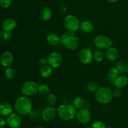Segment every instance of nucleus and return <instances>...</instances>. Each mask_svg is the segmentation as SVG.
<instances>
[{
	"instance_id": "f257e3e1",
	"label": "nucleus",
	"mask_w": 128,
	"mask_h": 128,
	"mask_svg": "<svg viewBox=\"0 0 128 128\" xmlns=\"http://www.w3.org/2000/svg\"><path fill=\"white\" fill-rule=\"evenodd\" d=\"M60 43L67 50L73 51L80 46V39L74 32L67 31L61 36Z\"/></svg>"
},
{
	"instance_id": "f03ea898",
	"label": "nucleus",
	"mask_w": 128,
	"mask_h": 128,
	"mask_svg": "<svg viewBox=\"0 0 128 128\" xmlns=\"http://www.w3.org/2000/svg\"><path fill=\"white\" fill-rule=\"evenodd\" d=\"M14 108L18 114L22 116L28 115L32 111V102L28 96H20L16 99L14 104Z\"/></svg>"
},
{
	"instance_id": "7ed1b4c3",
	"label": "nucleus",
	"mask_w": 128,
	"mask_h": 128,
	"mask_svg": "<svg viewBox=\"0 0 128 128\" xmlns=\"http://www.w3.org/2000/svg\"><path fill=\"white\" fill-rule=\"evenodd\" d=\"M58 115L64 121H71L76 116V109L72 104H62L57 108Z\"/></svg>"
},
{
	"instance_id": "20e7f679",
	"label": "nucleus",
	"mask_w": 128,
	"mask_h": 128,
	"mask_svg": "<svg viewBox=\"0 0 128 128\" xmlns=\"http://www.w3.org/2000/svg\"><path fill=\"white\" fill-rule=\"evenodd\" d=\"M95 98L99 103L104 105L108 104L113 100V92L110 88L101 86L95 92Z\"/></svg>"
},
{
	"instance_id": "39448f33",
	"label": "nucleus",
	"mask_w": 128,
	"mask_h": 128,
	"mask_svg": "<svg viewBox=\"0 0 128 128\" xmlns=\"http://www.w3.org/2000/svg\"><path fill=\"white\" fill-rule=\"evenodd\" d=\"M63 24L67 31L75 32L80 29L81 22L79 19L74 15L68 14L64 19Z\"/></svg>"
},
{
	"instance_id": "423d86ee",
	"label": "nucleus",
	"mask_w": 128,
	"mask_h": 128,
	"mask_svg": "<svg viewBox=\"0 0 128 128\" xmlns=\"http://www.w3.org/2000/svg\"><path fill=\"white\" fill-rule=\"evenodd\" d=\"M93 43L96 48L101 50H106L112 46V41L108 36L98 35L94 38Z\"/></svg>"
},
{
	"instance_id": "0eeeda50",
	"label": "nucleus",
	"mask_w": 128,
	"mask_h": 128,
	"mask_svg": "<svg viewBox=\"0 0 128 128\" xmlns=\"http://www.w3.org/2000/svg\"><path fill=\"white\" fill-rule=\"evenodd\" d=\"M38 83L35 81H26L21 86V92L24 96L30 97L35 95L38 92Z\"/></svg>"
},
{
	"instance_id": "6e6552de",
	"label": "nucleus",
	"mask_w": 128,
	"mask_h": 128,
	"mask_svg": "<svg viewBox=\"0 0 128 128\" xmlns=\"http://www.w3.org/2000/svg\"><path fill=\"white\" fill-rule=\"evenodd\" d=\"M76 118L80 123L82 124H88L91 120V111L87 108L79 109L76 112Z\"/></svg>"
},
{
	"instance_id": "1a4fd4ad",
	"label": "nucleus",
	"mask_w": 128,
	"mask_h": 128,
	"mask_svg": "<svg viewBox=\"0 0 128 128\" xmlns=\"http://www.w3.org/2000/svg\"><path fill=\"white\" fill-rule=\"evenodd\" d=\"M48 64L52 68H57L60 67L62 62V56L60 52L54 51L48 57Z\"/></svg>"
},
{
	"instance_id": "9d476101",
	"label": "nucleus",
	"mask_w": 128,
	"mask_h": 128,
	"mask_svg": "<svg viewBox=\"0 0 128 128\" xmlns=\"http://www.w3.org/2000/svg\"><path fill=\"white\" fill-rule=\"evenodd\" d=\"M78 59L83 64H89L93 60V52L90 48H84L80 51Z\"/></svg>"
},
{
	"instance_id": "9b49d317",
	"label": "nucleus",
	"mask_w": 128,
	"mask_h": 128,
	"mask_svg": "<svg viewBox=\"0 0 128 128\" xmlns=\"http://www.w3.org/2000/svg\"><path fill=\"white\" fill-rule=\"evenodd\" d=\"M58 115L57 109L52 106H48L42 111V119L46 122H51Z\"/></svg>"
},
{
	"instance_id": "f8f14e48",
	"label": "nucleus",
	"mask_w": 128,
	"mask_h": 128,
	"mask_svg": "<svg viewBox=\"0 0 128 128\" xmlns=\"http://www.w3.org/2000/svg\"><path fill=\"white\" fill-rule=\"evenodd\" d=\"M6 123L10 128H19L22 124V120L20 114L18 113H12L8 116Z\"/></svg>"
},
{
	"instance_id": "ddd939ff",
	"label": "nucleus",
	"mask_w": 128,
	"mask_h": 128,
	"mask_svg": "<svg viewBox=\"0 0 128 128\" xmlns=\"http://www.w3.org/2000/svg\"><path fill=\"white\" fill-rule=\"evenodd\" d=\"M14 61V57L10 51H5L2 54L0 59V62L2 66L9 68L12 65Z\"/></svg>"
},
{
	"instance_id": "4468645a",
	"label": "nucleus",
	"mask_w": 128,
	"mask_h": 128,
	"mask_svg": "<svg viewBox=\"0 0 128 128\" xmlns=\"http://www.w3.org/2000/svg\"><path fill=\"white\" fill-rule=\"evenodd\" d=\"M105 57L108 61L110 62H113L117 60L119 57V51L116 48L112 47L106 50V54H105Z\"/></svg>"
},
{
	"instance_id": "2eb2a0df",
	"label": "nucleus",
	"mask_w": 128,
	"mask_h": 128,
	"mask_svg": "<svg viewBox=\"0 0 128 128\" xmlns=\"http://www.w3.org/2000/svg\"><path fill=\"white\" fill-rule=\"evenodd\" d=\"M13 109L11 104L8 102L0 103V114L3 116H8L12 113Z\"/></svg>"
},
{
	"instance_id": "dca6fc26",
	"label": "nucleus",
	"mask_w": 128,
	"mask_h": 128,
	"mask_svg": "<svg viewBox=\"0 0 128 128\" xmlns=\"http://www.w3.org/2000/svg\"><path fill=\"white\" fill-rule=\"evenodd\" d=\"M113 84L116 88L121 90L127 86L128 84V79L124 75H120L115 79Z\"/></svg>"
},
{
	"instance_id": "f3484780",
	"label": "nucleus",
	"mask_w": 128,
	"mask_h": 128,
	"mask_svg": "<svg viewBox=\"0 0 128 128\" xmlns=\"http://www.w3.org/2000/svg\"><path fill=\"white\" fill-rule=\"evenodd\" d=\"M16 27V22L12 18L6 19L3 21L2 24V28L3 31H13Z\"/></svg>"
},
{
	"instance_id": "a211bd4d",
	"label": "nucleus",
	"mask_w": 128,
	"mask_h": 128,
	"mask_svg": "<svg viewBox=\"0 0 128 128\" xmlns=\"http://www.w3.org/2000/svg\"><path fill=\"white\" fill-rule=\"evenodd\" d=\"M80 30L85 33H89L92 32L94 29V24L93 22L89 20H84L81 22L80 24Z\"/></svg>"
},
{
	"instance_id": "6ab92c4d",
	"label": "nucleus",
	"mask_w": 128,
	"mask_h": 128,
	"mask_svg": "<svg viewBox=\"0 0 128 128\" xmlns=\"http://www.w3.org/2000/svg\"><path fill=\"white\" fill-rule=\"evenodd\" d=\"M46 42L51 46H56L61 42V37L56 33H51L46 37Z\"/></svg>"
},
{
	"instance_id": "aec40b11",
	"label": "nucleus",
	"mask_w": 128,
	"mask_h": 128,
	"mask_svg": "<svg viewBox=\"0 0 128 128\" xmlns=\"http://www.w3.org/2000/svg\"><path fill=\"white\" fill-rule=\"evenodd\" d=\"M52 68L48 64L42 66L40 70V73L41 77L43 78H48L51 76L52 73Z\"/></svg>"
},
{
	"instance_id": "412c9836",
	"label": "nucleus",
	"mask_w": 128,
	"mask_h": 128,
	"mask_svg": "<svg viewBox=\"0 0 128 128\" xmlns=\"http://www.w3.org/2000/svg\"><path fill=\"white\" fill-rule=\"evenodd\" d=\"M40 16L44 21H49L52 17V11L48 7H44L40 11Z\"/></svg>"
},
{
	"instance_id": "4be33fe9",
	"label": "nucleus",
	"mask_w": 128,
	"mask_h": 128,
	"mask_svg": "<svg viewBox=\"0 0 128 128\" xmlns=\"http://www.w3.org/2000/svg\"><path fill=\"white\" fill-rule=\"evenodd\" d=\"M119 74L120 71L116 66L111 68L108 71V78L110 80V82L114 83V80L119 76Z\"/></svg>"
},
{
	"instance_id": "5701e85b",
	"label": "nucleus",
	"mask_w": 128,
	"mask_h": 128,
	"mask_svg": "<svg viewBox=\"0 0 128 128\" xmlns=\"http://www.w3.org/2000/svg\"><path fill=\"white\" fill-rule=\"evenodd\" d=\"M72 104L74 106L75 108L79 110V109L82 108L84 107L85 101L82 98L78 96V97L74 98L73 99Z\"/></svg>"
},
{
	"instance_id": "b1692460",
	"label": "nucleus",
	"mask_w": 128,
	"mask_h": 128,
	"mask_svg": "<svg viewBox=\"0 0 128 128\" xmlns=\"http://www.w3.org/2000/svg\"><path fill=\"white\" fill-rule=\"evenodd\" d=\"M116 67L119 70L120 72L126 73L128 72V64L123 61H120L116 63Z\"/></svg>"
},
{
	"instance_id": "393cba45",
	"label": "nucleus",
	"mask_w": 128,
	"mask_h": 128,
	"mask_svg": "<svg viewBox=\"0 0 128 128\" xmlns=\"http://www.w3.org/2000/svg\"><path fill=\"white\" fill-rule=\"evenodd\" d=\"M38 92L41 96H47L49 94H50V88L45 84H41L39 85Z\"/></svg>"
},
{
	"instance_id": "a878e982",
	"label": "nucleus",
	"mask_w": 128,
	"mask_h": 128,
	"mask_svg": "<svg viewBox=\"0 0 128 128\" xmlns=\"http://www.w3.org/2000/svg\"><path fill=\"white\" fill-rule=\"evenodd\" d=\"M104 54L102 50L98 49L93 52V60H94L96 62H101L104 60Z\"/></svg>"
},
{
	"instance_id": "bb28decb",
	"label": "nucleus",
	"mask_w": 128,
	"mask_h": 128,
	"mask_svg": "<svg viewBox=\"0 0 128 128\" xmlns=\"http://www.w3.org/2000/svg\"><path fill=\"white\" fill-rule=\"evenodd\" d=\"M86 90L88 91L91 92H96L98 90V89L100 88L98 83L96 82V81H91V82H88L86 85Z\"/></svg>"
},
{
	"instance_id": "cd10ccee",
	"label": "nucleus",
	"mask_w": 128,
	"mask_h": 128,
	"mask_svg": "<svg viewBox=\"0 0 128 128\" xmlns=\"http://www.w3.org/2000/svg\"><path fill=\"white\" fill-rule=\"evenodd\" d=\"M5 77L8 80H11L16 77V71L11 68H7L4 71Z\"/></svg>"
},
{
	"instance_id": "c85d7f7f",
	"label": "nucleus",
	"mask_w": 128,
	"mask_h": 128,
	"mask_svg": "<svg viewBox=\"0 0 128 128\" xmlns=\"http://www.w3.org/2000/svg\"><path fill=\"white\" fill-rule=\"evenodd\" d=\"M46 102L48 104L49 106H52L56 104L57 102V97L56 95L52 93H50L46 96Z\"/></svg>"
},
{
	"instance_id": "c756f323",
	"label": "nucleus",
	"mask_w": 128,
	"mask_h": 128,
	"mask_svg": "<svg viewBox=\"0 0 128 128\" xmlns=\"http://www.w3.org/2000/svg\"><path fill=\"white\" fill-rule=\"evenodd\" d=\"M28 116L31 120H38L40 118H42V112H40L38 110H32L28 114Z\"/></svg>"
},
{
	"instance_id": "7c9ffc66",
	"label": "nucleus",
	"mask_w": 128,
	"mask_h": 128,
	"mask_svg": "<svg viewBox=\"0 0 128 128\" xmlns=\"http://www.w3.org/2000/svg\"><path fill=\"white\" fill-rule=\"evenodd\" d=\"M0 38L2 39V40L4 41H8V40H11L12 38V34H11V32L10 31H3L0 33Z\"/></svg>"
},
{
	"instance_id": "2f4dec72",
	"label": "nucleus",
	"mask_w": 128,
	"mask_h": 128,
	"mask_svg": "<svg viewBox=\"0 0 128 128\" xmlns=\"http://www.w3.org/2000/svg\"><path fill=\"white\" fill-rule=\"evenodd\" d=\"M12 4V0H0V6L3 8H8Z\"/></svg>"
},
{
	"instance_id": "473e14b6",
	"label": "nucleus",
	"mask_w": 128,
	"mask_h": 128,
	"mask_svg": "<svg viewBox=\"0 0 128 128\" xmlns=\"http://www.w3.org/2000/svg\"><path fill=\"white\" fill-rule=\"evenodd\" d=\"M92 128H106V125L101 121H96L92 124Z\"/></svg>"
},
{
	"instance_id": "72a5a7b5",
	"label": "nucleus",
	"mask_w": 128,
	"mask_h": 128,
	"mask_svg": "<svg viewBox=\"0 0 128 128\" xmlns=\"http://www.w3.org/2000/svg\"><path fill=\"white\" fill-rule=\"evenodd\" d=\"M112 92H113L114 97L116 98H120L121 95V91L120 89H118V88L115 89V90L112 91Z\"/></svg>"
},
{
	"instance_id": "f704fd0d",
	"label": "nucleus",
	"mask_w": 128,
	"mask_h": 128,
	"mask_svg": "<svg viewBox=\"0 0 128 128\" xmlns=\"http://www.w3.org/2000/svg\"><path fill=\"white\" fill-rule=\"evenodd\" d=\"M59 11L62 14H66L67 12V8L64 4H61L59 6Z\"/></svg>"
},
{
	"instance_id": "c9c22d12",
	"label": "nucleus",
	"mask_w": 128,
	"mask_h": 128,
	"mask_svg": "<svg viewBox=\"0 0 128 128\" xmlns=\"http://www.w3.org/2000/svg\"><path fill=\"white\" fill-rule=\"evenodd\" d=\"M6 124V120H5L3 118L0 117V128L4 127Z\"/></svg>"
},
{
	"instance_id": "e433bc0d",
	"label": "nucleus",
	"mask_w": 128,
	"mask_h": 128,
	"mask_svg": "<svg viewBox=\"0 0 128 128\" xmlns=\"http://www.w3.org/2000/svg\"><path fill=\"white\" fill-rule=\"evenodd\" d=\"M39 64L41 65V66H44L45 64H48V60H45L44 58H41L40 59V61H39Z\"/></svg>"
},
{
	"instance_id": "4c0bfd02",
	"label": "nucleus",
	"mask_w": 128,
	"mask_h": 128,
	"mask_svg": "<svg viewBox=\"0 0 128 128\" xmlns=\"http://www.w3.org/2000/svg\"><path fill=\"white\" fill-rule=\"evenodd\" d=\"M107 1H108L109 2H110V3L114 4V3H116V2H117L119 0H107Z\"/></svg>"
},
{
	"instance_id": "58836bf2",
	"label": "nucleus",
	"mask_w": 128,
	"mask_h": 128,
	"mask_svg": "<svg viewBox=\"0 0 128 128\" xmlns=\"http://www.w3.org/2000/svg\"><path fill=\"white\" fill-rule=\"evenodd\" d=\"M38 128H45L43 126H38Z\"/></svg>"
},
{
	"instance_id": "ea45409f",
	"label": "nucleus",
	"mask_w": 128,
	"mask_h": 128,
	"mask_svg": "<svg viewBox=\"0 0 128 128\" xmlns=\"http://www.w3.org/2000/svg\"><path fill=\"white\" fill-rule=\"evenodd\" d=\"M106 128H113V127H112V126H108Z\"/></svg>"
},
{
	"instance_id": "a19ab883",
	"label": "nucleus",
	"mask_w": 128,
	"mask_h": 128,
	"mask_svg": "<svg viewBox=\"0 0 128 128\" xmlns=\"http://www.w3.org/2000/svg\"><path fill=\"white\" fill-rule=\"evenodd\" d=\"M85 128H92V127H90V126H87V127H86Z\"/></svg>"
}]
</instances>
